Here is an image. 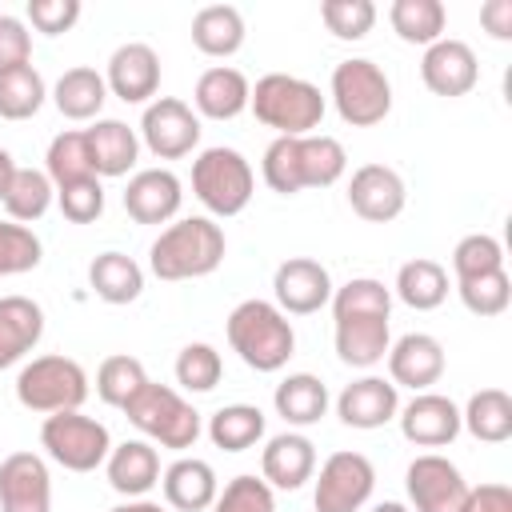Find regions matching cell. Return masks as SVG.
I'll return each mask as SVG.
<instances>
[{
	"label": "cell",
	"mask_w": 512,
	"mask_h": 512,
	"mask_svg": "<svg viewBox=\"0 0 512 512\" xmlns=\"http://www.w3.org/2000/svg\"><path fill=\"white\" fill-rule=\"evenodd\" d=\"M12 176H16V160H12V152H8V148H0V200H4L8 184H12Z\"/></svg>",
	"instance_id": "cell-52"
},
{
	"label": "cell",
	"mask_w": 512,
	"mask_h": 512,
	"mask_svg": "<svg viewBox=\"0 0 512 512\" xmlns=\"http://www.w3.org/2000/svg\"><path fill=\"white\" fill-rule=\"evenodd\" d=\"M104 472H108L112 492H120L128 500H140L160 484V452L148 440L112 444V452L104 460Z\"/></svg>",
	"instance_id": "cell-24"
},
{
	"label": "cell",
	"mask_w": 512,
	"mask_h": 512,
	"mask_svg": "<svg viewBox=\"0 0 512 512\" xmlns=\"http://www.w3.org/2000/svg\"><path fill=\"white\" fill-rule=\"evenodd\" d=\"M88 288L104 304H132L144 292V268L124 252H100L88 264Z\"/></svg>",
	"instance_id": "cell-32"
},
{
	"label": "cell",
	"mask_w": 512,
	"mask_h": 512,
	"mask_svg": "<svg viewBox=\"0 0 512 512\" xmlns=\"http://www.w3.org/2000/svg\"><path fill=\"white\" fill-rule=\"evenodd\" d=\"M376 468L364 452H332L316 472V512H360L372 500Z\"/></svg>",
	"instance_id": "cell-11"
},
{
	"label": "cell",
	"mask_w": 512,
	"mask_h": 512,
	"mask_svg": "<svg viewBox=\"0 0 512 512\" xmlns=\"http://www.w3.org/2000/svg\"><path fill=\"white\" fill-rule=\"evenodd\" d=\"M400 436L416 448H448L460 436V408L440 392H416L400 412Z\"/></svg>",
	"instance_id": "cell-20"
},
{
	"label": "cell",
	"mask_w": 512,
	"mask_h": 512,
	"mask_svg": "<svg viewBox=\"0 0 512 512\" xmlns=\"http://www.w3.org/2000/svg\"><path fill=\"white\" fill-rule=\"evenodd\" d=\"M88 140V156H92V172L104 180L112 176H128L140 160V136L136 128H128L124 120H96L92 128H84Z\"/></svg>",
	"instance_id": "cell-28"
},
{
	"label": "cell",
	"mask_w": 512,
	"mask_h": 512,
	"mask_svg": "<svg viewBox=\"0 0 512 512\" xmlns=\"http://www.w3.org/2000/svg\"><path fill=\"white\" fill-rule=\"evenodd\" d=\"M344 168H348L344 144L336 136H324V132L276 136L260 160L264 184L280 196H296L304 188H328L344 176Z\"/></svg>",
	"instance_id": "cell-2"
},
{
	"label": "cell",
	"mask_w": 512,
	"mask_h": 512,
	"mask_svg": "<svg viewBox=\"0 0 512 512\" xmlns=\"http://www.w3.org/2000/svg\"><path fill=\"white\" fill-rule=\"evenodd\" d=\"M0 512H52V476L44 456L8 452L0 460Z\"/></svg>",
	"instance_id": "cell-18"
},
{
	"label": "cell",
	"mask_w": 512,
	"mask_h": 512,
	"mask_svg": "<svg viewBox=\"0 0 512 512\" xmlns=\"http://www.w3.org/2000/svg\"><path fill=\"white\" fill-rule=\"evenodd\" d=\"M348 204L360 220L368 224H388L404 212L408 204V188L404 176L388 164H360L348 180Z\"/></svg>",
	"instance_id": "cell-17"
},
{
	"label": "cell",
	"mask_w": 512,
	"mask_h": 512,
	"mask_svg": "<svg viewBox=\"0 0 512 512\" xmlns=\"http://www.w3.org/2000/svg\"><path fill=\"white\" fill-rule=\"evenodd\" d=\"M244 36H248L244 16H240V8H232V4H208V8H200V12L192 16V44H196L204 56H212V60L236 56V52L244 48Z\"/></svg>",
	"instance_id": "cell-30"
},
{
	"label": "cell",
	"mask_w": 512,
	"mask_h": 512,
	"mask_svg": "<svg viewBox=\"0 0 512 512\" xmlns=\"http://www.w3.org/2000/svg\"><path fill=\"white\" fill-rule=\"evenodd\" d=\"M208 440L224 452H248L264 440V412L256 404H224L208 416Z\"/></svg>",
	"instance_id": "cell-35"
},
{
	"label": "cell",
	"mask_w": 512,
	"mask_h": 512,
	"mask_svg": "<svg viewBox=\"0 0 512 512\" xmlns=\"http://www.w3.org/2000/svg\"><path fill=\"white\" fill-rule=\"evenodd\" d=\"M44 336V308L32 296H0V372L20 364Z\"/></svg>",
	"instance_id": "cell-27"
},
{
	"label": "cell",
	"mask_w": 512,
	"mask_h": 512,
	"mask_svg": "<svg viewBox=\"0 0 512 512\" xmlns=\"http://www.w3.org/2000/svg\"><path fill=\"white\" fill-rule=\"evenodd\" d=\"M480 24L492 40H512V0H488L480 8Z\"/></svg>",
	"instance_id": "cell-51"
},
{
	"label": "cell",
	"mask_w": 512,
	"mask_h": 512,
	"mask_svg": "<svg viewBox=\"0 0 512 512\" xmlns=\"http://www.w3.org/2000/svg\"><path fill=\"white\" fill-rule=\"evenodd\" d=\"M24 16L36 32L60 36V32H72V24L80 20V0H28Z\"/></svg>",
	"instance_id": "cell-48"
},
{
	"label": "cell",
	"mask_w": 512,
	"mask_h": 512,
	"mask_svg": "<svg viewBox=\"0 0 512 512\" xmlns=\"http://www.w3.org/2000/svg\"><path fill=\"white\" fill-rule=\"evenodd\" d=\"M248 96H252V84L232 64L204 68L200 80H196V88H192L196 116H208V120H236L248 108Z\"/></svg>",
	"instance_id": "cell-26"
},
{
	"label": "cell",
	"mask_w": 512,
	"mask_h": 512,
	"mask_svg": "<svg viewBox=\"0 0 512 512\" xmlns=\"http://www.w3.org/2000/svg\"><path fill=\"white\" fill-rule=\"evenodd\" d=\"M44 248H40V236L28 228V224H16V220H0V276H20V272H32L40 264Z\"/></svg>",
	"instance_id": "cell-43"
},
{
	"label": "cell",
	"mask_w": 512,
	"mask_h": 512,
	"mask_svg": "<svg viewBox=\"0 0 512 512\" xmlns=\"http://www.w3.org/2000/svg\"><path fill=\"white\" fill-rule=\"evenodd\" d=\"M224 252H228V240H224V228L208 216H184V220H172L148 248V268L156 280H200V276H212L220 264H224Z\"/></svg>",
	"instance_id": "cell-3"
},
{
	"label": "cell",
	"mask_w": 512,
	"mask_h": 512,
	"mask_svg": "<svg viewBox=\"0 0 512 512\" xmlns=\"http://www.w3.org/2000/svg\"><path fill=\"white\" fill-rule=\"evenodd\" d=\"M464 512H512V488L508 484H476L468 488V504Z\"/></svg>",
	"instance_id": "cell-50"
},
{
	"label": "cell",
	"mask_w": 512,
	"mask_h": 512,
	"mask_svg": "<svg viewBox=\"0 0 512 512\" xmlns=\"http://www.w3.org/2000/svg\"><path fill=\"white\" fill-rule=\"evenodd\" d=\"M56 204H60L64 220H72V224L100 220L104 216V184H100V176H88V180H76V184L56 188Z\"/></svg>",
	"instance_id": "cell-47"
},
{
	"label": "cell",
	"mask_w": 512,
	"mask_h": 512,
	"mask_svg": "<svg viewBox=\"0 0 512 512\" xmlns=\"http://www.w3.org/2000/svg\"><path fill=\"white\" fill-rule=\"evenodd\" d=\"M52 200H56V188H52L48 172H40V168H16V176H12L8 192H4V212L16 224H32V220H40L52 208Z\"/></svg>",
	"instance_id": "cell-38"
},
{
	"label": "cell",
	"mask_w": 512,
	"mask_h": 512,
	"mask_svg": "<svg viewBox=\"0 0 512 512\" xmlns=\"http://www.w3.org/2000/svg\"><path fill=\"white\" fill-rule=\"evenodd\" d=\"M224 376V360L212 344L196 340V344H184L180 356H176V384L184 392H212Z\"/></svg>",
	"instance_id": "cell-42"
},
{
	"label": "cell",
	"mask_w": 512,
	"mask_h": 512,
	"mask_svg": "<svg viewBox=\"0 0 512 512\" xmlns=\"http://www.w3.org/2000/svg\"><path fill=\"white\" fill-rule=\"evenodd\" d=\"M16 400L28 412H76L88 400V372L72 356H32L16 376Z\"/></svg>",
	"instance_id": "cell-8"
},
{
	"label": "cell",
	"mask_w": 512,
	"mask_h": 512,
	"mask_svg": "<svg viewBox=\"0 0 512 512\" xmlns=\"http://www.w3.org/2000/svg\"><path fill=\"white\" fill-rule=\"evenodd\" d=\"M132 428H140L148 436V444H160V448H172V452H184L200 440L204 424H200V412L168 384H156L148 380L124 408Z\"/></svg>",
	"instance_id": "cell-6"
},
{
	"label": "cell",
	"mask_w": 512,
	"mask_h": 512,
	"mask_svg": "<svg viewBox=\"0 0 512 512\" xmlns=\"http://www.w3.org/2000/svg\"><path fill=\"white\" fill-rule=\"evenodd\" d=\"M228 344L252 372H280L296 352L292 320L272 300H240L228 312Z\"/></svg>",
	"instance_id": "cell-4"
},
{
	"label": "cell",
	"mask_w": 512,
	"mask_h": 512,
	"mask_svg": "<svg viewBox=\"0 0 512 512\" xmlns=\"http://www.w3.org/2000/svg\"><path fill=\"white\" fill-rule=\"evenodd\" d=\"M20 64H32V32H28V20L0 12V72L20 68Z\"/></svg>",
	"instance_id": "cell-49"
},
{
	"label": "cell",
	"mask_w": 512,
	"mask_h": 512,
	"mask_svg": "<svg viewBox=\"0 0 512 512\" xmlns=\"http://www.w3.org/2000/svg\"><path fill=\"white\" fill-rule=\"evenodd\" d=\"M320 20L336 40H364L376 24V4L372 0H324Z\"/></svg>",
	"instance_id": "cell-44"
},
{
	"label": "cell",
	"mask_w": 512,
	"mask_h": 512,
	"mask_svg": "<svg viewBox=\"0 0 512 512\" xmlns=\"http://www.w3.org/2000/svg\"><path fill=\"white\" fill-rule=\"evenodd\" d=\"M208 512H276V492L260 480V476H232L220 492H216V500H212V508Z\"/></svg>",
	"instance_id": "cell-46"
},
{
	"label": "cell",
	"mask_w": 512,
	"mask_h": 512,
	"mask_svg": "<svg viewBox=\"0 0 512 512\" xmlns=\"http://www.w3.org/2000/svg\"><path fill=\"white\" fill-rule=\"evenodd\" d=\"M272 404H276V416L292 428H308V424H320L324 412H328V388L320 376L312 372H288L276 392H272Z\"/></svg>",
	"instance_id": "cell-29"
},
{
	"label": "cell",
	"mask_w": 512,
	"mask_h": 512,
	"mask_svg": "<svg viewBox=\"0 0 512 512\" xmlns=\"http://www.w3.org/2000/svg\"><path fill=\"white\" fill-rule=\"evenodd\" d=\"M372 512H408V508H404V504H396V500H384V504H376Z\"/></svg>",
	"instance_id": "cell-54"
},
{
	"label": "cell",
	"mask_w": 512,
	"mask_h": 512,
	"mask_svg": "<svg viewBox=\"0 0 512 512\" xmlns=\"http://www.w3.org/2000/svg\"><path fill=\"white\" fill-rule=\"evenodd\" d=\"M108 512H168L164 504H156V500H128V504H116V508H108Z\"/></svg>",
	"instance_id": "cell-53"
},
{
	"label": "cell",
	"mask_w": 512,
	"mask_h": 512,
	"mask_svg": "<svg viewBox=\"0 0 512 512\" xmlns=\"http://www.w3.org/2000/svg\"><path fill=\"white\" fill-rule=\"evenodd\" d=\"M40 444L68 472H96L108 460V452H112L108 428L96 416H84L80 408L76 412H52V416H44Z\"/></svg>",
	"instance_id": "cell-10"
},
{
	"label": "cell",
	"mask_w": 512,
	"mask_h": 512,
	"mask_svg": "<svg viewBox=\"0 0 512 512\" xmlns=\"http://www.w3.org/2000/svg\"><path fill=\"white\" fill-rule=\"evenodd\" d=\"M316 476V444L304 432H280L260 452V480L276 492H296Z\"/></svg>",
	"instance_id": "cell-23"
},
{
	"label": "cell",
	"mask_w": 512,
	"mask_h": 512,
	"mask_svg": "<svg viewBox=\"0 0 512 512\" xmlns=\"http://www.w3.org/2000/svg\"><path fill=\"white\" fill-rule=\"evenodd\" d=\"M108 96L124 100V104H152V96L160 92V56L152 44L144 40H128L108 56V72H104Z\"/></svg>",
	"instance_id": "cell-16"
},
{
	"label": "cell",
	"mask_w": 512,
	"mask_h": 512,
	"mask_svg": "<svg viewBox=\"0 0 512 512\" xmlns=\"http://www.w3.org/2000/svg\"><path fill=\"white\" fill-rule=\"evenodd\" d=\"M388 24L392 32L404 40V44H436L444 36V24H448V12L440 0H392L388 8Z\"/></svg>",
	"instance_id": "cell-36"
},
{
	"label": "cell",
	"mask_w": 512,
	"mask_h": 512,
	"mask_svg": "<svg viewBox=\"0 0 512 512\" xmlns=\"http://www.w3.org/2000/svg\"><path fill=\"white\" fill-rule=\"evenodd\" d=\"M328 304L336 324V356L348 368H376L392 344V288H384L376 276H352L348 284L332 288Z\"/></svg>",
	"instance_id": "cell-1"
},
{
	"label": "cell",
	"mask_w": 512,
	"mask_h": 512,
	"mask_svg": "<svg viewBox=\"0 0 512 512\" xmlns=\"http://www.w3.org/2000/svg\"><path fill=\"white\" fill-rule=\"evenodd\" d=\"M460 428H468L484 444H504L512 436V396L504 388L472 392L464 412H460Z\"/></svg>",
	"instance_id": "cell-34"
},
{
	"label": "cell",
	"mask_w": 512,
	"mask_h": 512,
	"mask_svg": "<svg viewBox=\"0 0 512 512\" xmlns=\"http://www.w3.org/2000/svg\"><path fill=\"white\" fill-rule=\"evenodd\" d=\"M456 292H460V304L472 316H500L512 304V280H508L504 268L480 272V276H468V280H456Z\"/></svg>",
	"instance_id": "cell-41"
},
{
	"label": "cell",
	"mask_w": 512,
	"mask_h": 512,
	"mask_svg": "<svg viewBox=\"0 0 512 512\" xmlns=\"http://www.w3.org/2000/svg\"><path fill=\"white\" fill-rule=\"evenodd\" d=\"M332 104L344 124L372 128L392 112V80L376 60L352 56L332 68Z\"/></svg>",
	"instance_id": "cell-9"
},
{
	"label": "cell",
	"mask_w": 512,
	"mask_h": 512,
	"mask_svg": "<svg viewBox=\"0 0 512 512\" xmlns=\"http://www.w3.org/2000/svg\"><path fill=\"white\" fill-rule=\"evenodd\" d=\"M404 488H408L412 512H464L468 504L464 472L440 452H420L404 472Z\"/></svg>",
	"instance_id": "cell-12"
},
{
	"label": "cell",
	"mask_w": 512,
	"mask_h": 512,
	"mask_svg": "<svg viewBox=\"0 0 512 512\" xmlns=\"http://www.w3.org/2000/svg\"><path fill=\"white\" fill-rule=\"evenodd\" d=\"M496 268H504V248L488 232H468L452 248V276L456 280H468V276H480V272H496Z\"/></svg>",
	"instance_id": "cell-45"
},
{
	"label": "cell",
	"mask_w": 512,
	"mask_h": 512,
	"mask_svg": "<svg viewBox=\"0 0 512 512\" xmlns=\"http://www.w3.org/2000/svg\"><path fill=\"white\" fill-rule=\"evenodd\" d=\"M420 80L432 96H444V100H456V96H468L480 80V60L476 52L456 40V36H440L436 44L424 48L420 56Z\"/></svg>",
	"instance_id": "cell-15"
},
{
	"label": "cell",
	"mask_w": 512,
	"mask_h": 512,
	"mask_svg": "<svg viewBox=\"0 0 512 512\" xmlns=\"http://www.w3.org/2000/svg\"><path fill=\"white\" fill-rule=\"evenodd\" d=\"M140 140L156 160H180L200 144V116L176 96H156L152 104H144Z\"/></svg>",
	"instance_id": "cell-13"
},
{
	"label": "cell",
	"mask_w": 512,
	"mask_h": 512,
	"mask_svg": "<svg viewBox=\"0 0 512 512\" xmlns=\"http://www.w3.org/2000/svg\"><path fill=\"white\" fill-rule=\"evenodd\" d=\"M184 204V184L172 168H140L124 188V212L136 224H168Z\"/></svg>",
	"instance_id": "cell-21"
},
{
	"label": "cell",
	"mask_w": 512,
	"mask_h": 512,
	"mask_svg": "<svg viewBox=\"0 0 512 512\" xmlns=\"http://www.w3.org/2000/svg\"><path fill=\"white\" fill-rule=\"evenodd\" d=\"M332 300V276L312 256H288L272 272V304L284 316H312Z\"/></svg>",
	"instance_id": "cell-14"
},
{
	"label": "cell",
	"mask_w": 512,
	"mask_h": 512,
	"mask_svg": "<svg viewBox=\"0 0 512 512\" xmlns=\"http://www.w3.org/2000/svg\"><path fill=\"white\" fill-rule=\"evenodd\" d=\"M160 488H164L168 508H176V512H208L216 492H220V480H216V468L208 460L180 456L160 472Z\"/></svg>",
	"instance_id": "cell-25"
},
{
	"label": "cell",
	"mask_w": 512,
	"mask_h": 512,
	"mask_svg": "<svg viewBox=\"0 0 512 512\" xmlns=\"http://www.w3.org/2000/svg\"><path fill=\"white\" fill-rule=\"evenodd\" d=\"M104 100H108V84H104V76H100L96 68H88V64L68 68V72L52 84V104H56V112L68 116V120H96L100 108H104Z\"/></svg>",
	"instance_id": "cell-31"
},
{
	"label": "cell",
	"mask_w": 512,
	"mask_h": 512,
	"mask_svg": "<svg viewBox=\"0 0 512 512\" xmlns=\"http://www.w3.org/2000/svg\"><path fill=\"white\" fill-rule=\"evenodd\" d=\"M396 412H400V388L384 376H360L344 384V392L336 396V416L360 432L384 428L388 420H396Z\"/></svg>",
	"instance_id": "cell-22"
},
{
	"label": "cell",
	"mask_w": 512,
	"mask_h": 512,
	"mask_svg": "<svg viewBox=\"0 0 512 512\" xmlns=\"http://www.w3.org/2000/svg\"><path fill=\"white\" fill-rule=\"evenodd\" d=\"M44 172H48L52 188H64V184H76V180L96 176V172H92V156H88L84 128H68V132H60V136H52L48 156H44Z\"/></svg>",
	"instance_id": "cell-39"
},
{
	"label": "cell",
	"mask_w": 512,
	"mask_h": 512,
	"mask_svg": "<svg viewBox=\"0 0 512 512\" xmlns=\"http://www.w3.org/2000/svg\"><path fill=\"white\" fill-rule=\"evenodd\" d=\"M148 384V372L136 356L128 352H116L108 356L100 368H96V396L108 404V408H124L140 388Z\"/></svg>",
	"instance_id": "cell-40"
},
{
	"label": "cell",
	"mask_w": 512,
	"mask_h": 512,
	"mask_svg": "<svg viewBox=\"0 0 512 512\" xmlns=\"http://www.w3.org/2000/svg\"><path fill=\"white\" fill-rule=\"evenodd\" d=\"M48 100V84L32 64L0 72V120H32Z\"/></svg>",
	"instance_id": "cell-37"
},
{
	"label": "cell",
	"mask_w": 512,
	"mask_h": 512,
	"mask_svg": "<svg viewBox=\"0 0 512 512\" xmlns=\"http://www.w3.org/2000/svg\"><path fill=\"white\" fill-rule=\"evenodd\" d=\"M392 292L400 296V304H408L416 312H432L448 300V268L428 256H416V260L400 264Z\"/></svg>",
	"instance_id": "cell-33"
},
{
	"label": "cell",
	"mask_w": 512,
	"mask_h": 512,
	"mask_svg": "<svg viewBox=\"0 0 512 512\" xmlns=\"http://www.w3.org/2000/svg\"><path fill=\"white\" fill-rule=\"evenodd\" d=\"M248 108L276 136H308L312 128H320V120L328 112V100L304 76L268 72V76L256 80V88L248 96Z\"/></svg>",
	"instance_id": "cell-5"
},
{
	"label": "cell",
	"mask_w": 512,
	"mask_h": 512,
	"mask_svg": "<svg viewBox=\"0 0 512 512\" xmlns=\"http://www.w3.org/2000/svg\"><path fill=\"white\" fill-rule=\"evenodd\" d=\"M192 192H196V200H200L212 216H220V220L240 216V212L248 208L252 192H256L252 164H248L244 152H236V148H224V144L204 148V152L192 160Z\"/></svg>",
	"instance_id": "cell-7"
},
{
	"label": "cell",
	"mask_w": 512,
	"mask_h": 512,
	"mask_svg": "<svg viewBox=\"0 0 512 512\" xmlns=\"http://www.w3.org/2000/svg\"><path fill=\"white\" fill-rule=\"evenodd\" d=\"M388 380L396 388H412V392H432V384L444 376V344L432 332H408L396 344H388Z\"/></svg>",
	"instance_id": "cell-19"
}]
</instances>
